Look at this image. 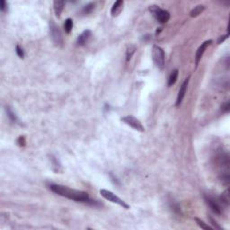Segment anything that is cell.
<instances>
[{
    "mask_svg": "<svg viewBox=\"0 0 230 230\" xmlns=\"http://www.w3.org/2000/svg\"><path fill=\"white\" fill-rule=\"evenodd\" d=\"M50 189L58 195L68 198L69 200H73L77 202H83V203H87L90 205H97V201L93 200L90 199L87 192L78 191V190H74L69 188L67 186H63L60 184H50Z\"/></svg>",
    "mask_w": 230,
    "mask_h": 230,
    "instance_id": "1",
    "label": "cell"
},
{
    "mask_svg": "<svg viewBox=\"0 0 230 230\" xmlns=\"http://www.w3.org/2000/svg\"><path fill=\"white\" fill-rule=\"evenodd\" d=\"M149 11L159 23H167L169 21V19H170L169 12L161 9L157 6H149Z\"/></svg>",
    "mask_w": 230,
    "mask_h": 230,
    "instance_id": "2",
    "label": "cell"
},
{
    "mask_svg": "<svg viewBox=\"0 0 230 230\" xmlns=\"http://www.w3.org/2000/svg\"><path fill=\"white\" fill-rule=\"evenodd\" d=\"M165 51L161 47L153 46L152 49V58L156 66L159 69H163L165 67Z\"/></svg>",
    "mask_w": 230,
    "mask_h": 230,
    "instance_id": "3",
    "label": "cell"
},
{
    "mask_svg": "<svg viewBox=\"0 0 230 230\" xmlns=\"http://www.w3.org/2000/svg\"><path fill=\"white\" fill-rule=\"evenodd\" d=\"M100 194L104 197V199L108 200L109 201L113 202V203H115V204H118L120 205L121 207L124 208L126 209H129V206L127 204L126 202L124 200H122L121 198H119L117 195H115L113 192L108 191V190H104V189H102L100 190Z\"/></svg>",
    "mask_w": 230,
    "mask_h": 230,
    "instance_id": "4",
    "label": "cell"
},
{
    "mask_svg": "<svg viewBox=\"0 0 230 230\" xmlns=\"http://www.w3.org/2000/svg\"><path fill=\"white\" fill-rule=\"evenodd\" d=\"M49 24H50V33L52 41L56 45H61L63 43V37L58 26L53 20H50Z\"/></svg>",
    "mask_w": 230,
    "mask_h": 230,
    "instance_id": "5",
    "label": "cell"
},
{
    "mask_svg": "<svg viewBox=\"0 0 230 230\" xmlns=\"http://www.w3.org/2000/svg\"><path fill=\"white\" fill-rule=\"evenodd\" d=\"M121 121L129 125V127L133 128L134 129L138 130V131H140V132H144L145 131V128L143 127L142 123L140 122V121L135 118L134 116H131V115H128V116H125L123 118H121Z\"/></svg>",
    "mask_w": 230,
    "mask_h": 230,
    "instance_id": "6",
    "label": "cell"
},
{
    "mask_svg": "<svg viewBox=\"0 0 230 230\" xmlns=\"http://www.w3.org/2000/svg\"><path fill=\"white\" fill-rule=\"evenodd\" d=\"M211 43H212V41H211V40H209V41H206V42H204L203 43H201V45H200V46L199 47V49H198V50H197V52H196V55H195L196 68L198 67V65H199V63H200V61L201 58H202V56H203V54H204V52H205L206 49H207L208 47L209 46Z\"/></svg>",
    "mask_w": 230,
    "mask_h": 230,
    "instance_id": "7",
    "label": "cell"
},
{
    "mask_svg": "<svg viewBox=\"0 0 230 230\" xmlns=\"http://www.w3.org/2000/svg\"><path fill=\"white\" fill-rule=\"evenodd\" d=\"M189 81H190V77H187L184 82L182 84L180 89H179V92H178V95H177V99H176V104L175 105L178 107L180 106L183 100H184V96H185V93H186V91H187V86H188V84H189Z\"/></svg>",
    "mask_w": 230,
    "mask_h": 230,
    "instance_id": "8",
    "label": "cell"
},
{
    "mask_svg": "<svg viewBox=\"0 0 230 230\" xmlns=\"http://www.w3.org/2000/svg\"><path fill=\"white\" fill-rule=\"evenodd\" d=\"M205 200H206L207 204L209 206V208H211V210L214 213H216L218 215H221L222 214V208H221L219 203L214 199H212L210 197H205Z\"/></svg>",
    "mask_w": 230,
    "mask_h": 230,
    "instance_id": "9",
    "label": "cell"
},
{
    "mask_svg": "<svg viewBox=\"0 0 230 230\" xmlns=\"http://www.w3.org/2000/svg\"><path fill=\"white\" fill-rule=\"evenodd\" d=\"M91 35H92V33H91V31H89V30H85V31H84L82 34H81L78 37H77V44L78 45V46H84L87 42H88V40L90 39V37H91Z\"/></svg>",
    "mask_w": 230,
    "mask_h": 230,
    "instance_id": "10",
    "label": "cell"
},
{
    "mask_svg": "<svg viewBox=\"0 0 230 230\" xmlns=\"http://www.w3.org/2000/svg\"><path fill=\"white\" fill-rule=\"evenodd\" d=\"M122 8H123V1L121 0H119V1H116L112 9H111V14L113 16H118L121 12L122 11Z\"/></svg>",
    "mask_w": 230,
    "mask_h": 230,
    "instance_id": "11",
    "label": "cell"
},
{
    "mask_svg": "<svg viewBox=\"0 0 230 230\" xmlns=\"http://www.w3.org/2000/svg\"><path fill=\"white\" fill-rule=\"evenodd\" d=\"M64 6H65V2L64 1H58L56 0L53 2V8H54V12L57 15V17H60V14L64 9Z\"/></svg>",
    "mask_w": 230,
    "mask_h": 230,
    "instance_id": "12",
    "label": "cell"
},
{
    "mask_svg": "<svg viewBox=\"0 0 230 230\" xmlns=\"http://www.w3.org/2000/svg\"><path fill=\"white\" fill-rule=\"evenodd\" d=\"M178 74H179V71L177 69L173 70L172 73H171V75L169 77V79H168V84H167L168 86H172V85L175 84V82H176L177 78H178Z\"/></svg>",
    "mask_w": 230,
    "mask_h": 230,
    "instance_id": "13",
    "label": "cell"
},
{
    "mask_svg": "<svg viewBox=\"0 0 230 230\" xmlns=\"http://www.w3.org/2000/svg\"><path fill=\"white\" fill-rule=\"evenodd\" d=\"M204 9H205V6H202V5H199V6H195L192 11H191V16L192 17H195V16H198L199 14H200L202 12L204 11Z\"/></svg>",
    "mask_w": 230,
    "mask_h": 230,
    "instance_id": "14",
    "label": "cell"
},
{
    "mask_svg": "<svg viewBox=\"0 0 230 230\" xmlns=\"http://www.w3.org/2000/svg\"><path fill=\"white\" fill-rule=\"evenodd\" d=\"M6 114L8 116V118L10 119V121H12L13 122H17L18 121V118L16 114L13 112L11 108L9 106H6Z\"/></svg>",
    "mask_w": 230,
    "mask_h": 230,
    "instance_id": "15",
    "label": "cell"
},
{
    "mask_svg": "<svg viewBox=\"0 0 230 230\" xmlns=\"http://www.w3.org/2000/svg\"><path fill=\"white\" fill-rule=\"evenodd\" d=\"M64 28H65V33L66 34H70L72 29H73V20L71 18H68L66 21H65V23H64Z\"/></svg>",
    "mask_w": 230,
    "mask_h": 230,
    "instance_id": "16",
    "label": "cell"
},
{
    "mask_svg": "<svg viewBox=\"0 0 230 230\" xmlns=\"http://www.w3.org/2000/svg\"><path fill=\"white\" fill-rule=\"evenodd\" d=\"M94 6H95V4H94V3H89V4H87L86 6H85L83 7V9H82V13H83L84 14H90V13H91V12L94 9Z\"/></svg>",
    "mask_w": 230,
    "mask_h": 230,
    "instance_id": "17",
    "label": "cell"
},
{
    "mask_svg": "<svg viewBox=\"0 0 230 230\" xmlns=\"http://www.w3.org/2000/svg\"><path fill=\"white\" fill-rule=\"evenodd\" d=\"M195 221L196 223H197V225L201 228V229H205V230H212L213 229V228H211V227H209V226H208L206 223H204L201 219H198V218H195Z\"/></svg>",
    "mask_w": 230,
    "mask_h": 230,
    "instance_id": "18",
    "label": "cell"
},
{
    "mask_svg": "<svg viewBox=\"0 0 230 230\" xmlns=\"http://www.w3.org/2000/svg\"><path fill=\"white\" fill-rule=\"evenodd\" d=\"M135 50H136V47L134 45H129L127 49V52H126V57H127V61H129L131 57L133 56V54L135 53Z\"/></svg>",
    "mask_w": 230,
    "mask_h": 230,
    "instance_id": "19",
    "label": "cell"
},
{
    "mask_svg": "<svg viewBox=\"0 0 230 230\" xmlns=\"http://www.w3.org/2000/svg\"><path fill=\"white\" fill-rule=\"evenodd\" d=\"M15 51H16V54L18 55V57L21 58H24V51H23V49L22 47H20L19 45H16V47H15Z\"/></svg>",
    "mask_w": 230,
    "mask_h": 230,
    "instance_id": "20",
    "label": "cell"
},
{
    "mask_svg": "<svg viewBox=\"0 0 230 230\" xmlns=\"http://www.w3.org/2000/svg\"><path fill=\"white\" fill-rule=\"evenodd\" d=\"M208 219H209V221H210V223H211V225L213 226V228H216V229H222V228L219 226V224H218V222L217 221H215V219H212V218H208Z\"/></svg>",
    "mask_w": 230,
    "mask_h": 230,
    "instance_id": "21",
    "label": "cell"
},
{
    "mask_svg": "<svg viewBox=\"0 0 230 230\" xmlns=\"http://www.w3.org/2000/svg\"><path fill=\"white\" fill-rule=\"evenodd\" d=\"M221 110H222V112H223V113H228L230 110L229 102H227V103L223 104L222 107H221Z\"/></svg>",
    "mask_w": 230,
    "mask_h": 230,
    "instance_id": "22",
    "label": "cell"
},
{
    "mask_svg": "<svg viewBox=\"0 0 230 230\" xmlns=\"http://www.w3.org/2000/svg\"><path fill=\"white\" fill-rule=\"evenodd\" d=\"M228 36H229V33H228L226 35L220 36V37H219V39L218 40V43H219V44H221L222 42H225V41L228 38Z\"/></svg>",
    "mask_w": 230,
    "mask_h": 230,
    "instance_id": "23",
    "label": "cell"
},
{
    "mask_svg": "<svg viewBox=\"0 0 230 230\" xmlns=\"http://www.w3.org/2000/svg\"><path fill=\"white\" fill-rule=\"evenodd\" d=\"M6 7H7V3H6V1L2 0V1L0 2V9H1V11L4 12L6 9Z\"/></svg>",
    "mask_w": 230,
    "mask_h": 230,
    "instance_id": "24",
    "label": "cell"
},
{
    "mask_svg": "<svg viewBox=\"0 0 230 230\" xmlns=\"http://www.w3.org/2000/svg\"><path fill=\"white\" fill-rule=\"evenodd\" d=\"M17 144L19 145V146H24L25 145V139L23 138V136H21V137H19V138L17 139Z\"/></svg>",
    "mask_w": 230,
    "mask_h": 230,
    "instance_id": "25",
    "label": "cell"
}]
</instances>
